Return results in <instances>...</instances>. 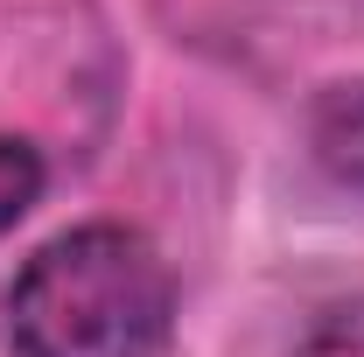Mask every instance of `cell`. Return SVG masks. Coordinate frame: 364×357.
I'll use <instances>...</instances> for the list:
<instances>
[{
    "mask_svg": "<svg viewBox=\"0 0 364 357\" xmlns=\"http://www.w3.org/2000/svg\"><path fill=\"white\" fill-rule=\"evenodd\" d=\"M176 336V273L134 224H77L7 280L14 357H161Z\"/></svg>",
    "mask_w": 364,
    "mask_h": 357,
    "instance_id": "1",
    "label": "cell"
},
{
    "mask_svg": "<svg viewBox=\"0 0 364 357\" xmlns=\"http://www.w3.org/2000/svg\"><path fill=\"white\" fill-rule=\"evenodd\" d=\"M287 357H364V294L322 309L316 322L294 336V351H287Z\"/></svg>",
    "mask_w": 364,
    "mask_h": 357,
    "instance_id": "3",
    "label": "cell"
},
{
    "mask_svg": "<svg viewBox=\"0 0 364 357\" xmlns=\"http://www.w3.org/2000/svg\"><path fill=\"white\" fill-rule=\"evenodd\" d=\"M309 154L322 161V176L336 189L364 196V78L329 85L309 112Z\"/></svg>",
    "mask_w": 364,
    "mask_h": 357,
    "instance_id": "2",
    "label": "cell"
},
{
    "mask_svg": "<svg viewBox=\"0 0 364 357\" xmlns=\"http://www.w3.org/2000/svg\"><path fill=\"white\" fill-rule=\"evenodd\" d=\"M36 196H43V154H36L28 140L0 134V231L28 218Z\"/></svg>",
    "mask_w": 364,
    "mask_h": 357,
    "instance_id": "4",
    "label": "cell"
}]
</instances>
